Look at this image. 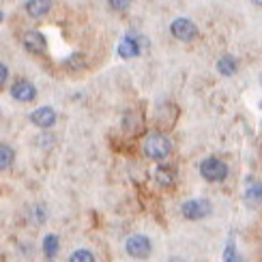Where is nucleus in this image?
Returning a JSON list of instances; mask_svg holds the SVG:
<instances>
[{
	"instance_id": "9b49d317",
	"label": "nucleus",
	"mask_w": 262,
	"mask_h": 262,
	"mask_svg": "<svg viewBox=\"0 0 262 262\" xmlns=\"http://www.w3.org/2000/svg\"><path fill=\"white\" fill-rule=\"evenodd\" d=\"M236 58L230 56V54H226V56H222L220 60H217V71H220L222 75H232L236 71Z\"/></svg>"
},
{
	"instance_id": "4468645a",
	"label": "nucleus",
	"mask_w": 262,
	"mask_h": 262,
	"mask_svg": "<svg viewBox=\"0 0 262 262\" xmlns=\"http://www.w3.org/2000/svg\"><path fill=\"white\" fill-rule=\"evenodd\" d=\"M43 252H46L48 258H54L58 254V236H54V234H48L46 236V241H43Z\"/></svg>"
},
{
	"instance_id": "4be33fe9",
	"label": "nucleus",
	"mask_w": 262,
	"mask_h": 262,
	"mask_svg": "<svg viewBox=\"0 0 262 262\" xmlns=\"http://www.w3.org/2000/svg\"><path fill=\"white\" fill-rule=\"evenodd\" d=\"M254 5H258V7H262V0H252Z\"/></svg>"
},
{
	"instance_id": "f03ea898",
	"label": "nucleus",
	"mask_w": 262,
	"mask_h": 262,
	"mask_svg": "<svg viewBox=\"0 0 262 262\" xmlns=\"http://www.w3.org/2000/svg\"><path fill=\"white\" fill-rule=\"evenodd\" d=\"M200 174L209 183H220V181H224L228 177V166H226L222 159L209 157V159H204L200 163Z\"/></svg>"
},
{
	"instance_id": "6e6552de",
	"label": "nucleus",
	"mask_w": 262,
	"mask_h": 262,
	"mask_svg": "<svg viewBox=\"0 0 262 262\" xmlns=\"http://www.w3.org/2000/svg\"><path fill=\"white\" fill-rule=\"evenodd\" d=\"M24 46H26V50L32 52V54H43V52H46V48H48V43H46V37H43L41 32L32 30V32H26Z\"/></svg>"
},
{
	"instance_id": "aec40b11",
	"label": "nucleus",
	"mask_w": 262,
	"mask_h": 262,
	"mask_svg": "<svg viewBox=\"0 0 262 262\" xmlns=\"http://www.w3.org/2000/svg\"><path fill=\"white\" fill-rule=\"evenodd\" d=\"M7 78H9V71H7V67L3 62H0V86H3L5 82H7Z\"/></svg>"
},
{
	"instance_id": "f257e3e1",
	"label": "nucleus",
	"mask_w": 262,
	"mask_h": 262,
	"mask_svg": "<svg viewBox=\"0 0 262 262\" xmlns=\"http://www.w3.org/2000/svg\"><path fill=\"white\" fill-rule=\"evenodd\" d=\"M170 150H172V142L166 136H161V134H152L144 142V155L148 159L163 161V159L170 155Z\"/></svg>"
},
{
	"instance_id": "f8f14e48",
	"label": "nucleus",
	"mask_w": 262,
	"mask_h": 262,
	"mask_svg": "<svg viewBox=\"0 0 262 262\" xmlns=\"http://www.w3.org/2000/svg\"><path fill=\"white\" fill-rule=\"evenodd\" d=\"M15 159V152L9 144H0V170H7Z\"/></svg>"
},
{
	"instance_id": "0eeeda50",
	"label": "nucleus",
	"mask_w": 262,
	"mask_h": 262,
	"mask_svg": "<svg viewBox=\"0 0 262 262\" xmlns=\"http://www.w3.org/2000/svg\"><path fill=\"white\" fill-rule=\"evenodd\" d=\"M11 95H13V99H17V101H32L37 91L28 80H17L13 84V89H11Z\"/></svg>"
},
{
	"instance_id": "ddd939ff",
	"label": "nucleus",
	"mask_w": 262,
	"mask_h": 262,
	"mask_svg": "<svg viewBox=\"0 0 262 262\" xmlns=\"http://www.w3.org/2000/svg\"><path fill=\"white\" fill-rule=\"evenodd\" d=\"M155 179H157L159 185L168 187V185L174 183V170H172V168H166V166H161V168H157V172H155Z\"/></svg>"
},
{
	"instance_id": "1a4fd4ad",
	"label": "nucleus",
	"mask_w": 262,
	"mask_h": 262,
	"mask_svg": "<svg viewBox=\"0 0 262 262\" xmlns=\"http://www.w3.org/2000/svg\"><path fill=\"white\" fill-rule=\"evenodd\" d=\"M28 13L32 17H43V15H48L50 13V9H52V0H28Z\"/></svg>"
},
{
	"instance_id": "20e7f679",
	"label": "nucleus",
	"mask_w": 262,
	"mask_h": 262,
	"mask_svg": "<svg viewBox=\"0 0 262 262\" xmlns=\"http://www.w3.org/2000/svg\"><path fill=\"white\" fill-rule=\"evenodd\" d=\"M170 30H172V35L177 37L179 41H191V39L198 37V28H195V24L191 19H185V17L174 19Z\"/></svg>"
},
{
	"instance_id": "7ed1b4c3",
	"label": "nucleus",
	"mask_w": 262,
	"mask_h": 262,
	"mask_svg": "<svg viewBox=\"0 0 262 262\" xmlns=\"http://www.w3.org/2000/svg\"><path fill=\"white\" fill-rule=\"evenodd\" d=\"M127 254L136 260H144L150 256V241L144 234H134L127 238Z\"/></svg>"
},
{
	"instance_id": "39448f33",
	"label": "nucleus",
	"mask_w": 262,
	"mask_h": 262,
	"mask_svg": "<svg viewBox=\"0 0 262 262\" xmlns=\"http://www.w3.org/2000/svg\"><path fill=\"white\" fill-rule=\"evenodd\" d=\"M181 211L187 220H202V217L211 213V202L209 200H187L181 206Z\"/></svg>"
},
{
	"instance_id": "9d476101",
	"label": "nucleus",
	"mask_w": 262,
	"mask_h": 262,
	"mask_svg": "<svg viewBox=\"0 0 262 262\" xmlns=\"http://www.w3.org/2000/svg\"><path fill=\"white\" fill-rule=\"evenodd\" d=\"M118 54H121L123 58H134L140 54V48H138V43L134 39H123L121 43H118Z\"/></svg>"
},
{
	"instance_id": "6ab92c4d",
	"label": "nucleus",
	"mask_w": 262,
	"mask_h": 262,
	"mask_svg": "<svg viewBox=\"0 0 262 262\" xmlns=\"http://www.w3.org/2000/svg\"><path fill=\"white\" fill-rule=\"evenodd\" d=\"M80 64H84V56L82 54H73L71 60L67 62V67H80Z\"/></svg>"
},
{
	"instance_id": "5701e85b",
	"label": "nucleus",
	"mask_w": 262,
	"mask_h": 262,
	"mask_svg": "<svg viewBox=\"0 0 262 262\" xmlns=\"http://www.w3.org/2000/svg\"><path fill=\"white\" fill-rule=\"evenodd\" d=\"M0 19H3V13H0Z\"/></svg>"
},
{
	"instance_id": "412c9836",
	"label": "nucleus",
	"mask_w": 262,
	"mask_h": 262,
	"mask_svg": "<svg viewBox=\"0 0 262 262\" xmlns=\"http://www.w3.org/2000/svg\"><path fill=\"white\" fill-rule=\"evenodd\" d=\"M168 262H187V260H183V258H170Z\"/></svg>"
},
{
	"instance_id": "b1692460",
	"label": "nucleus",
	"mask_w": 262,
	"mask_h": 262,
	"mask_svg": "<svg viewBox=\"0 0 262 262\" xmlns=\"http://www.w3.org/2000/svg\"><path fill=\"white\" fill-rule=\"evenodd\" d=\"M260 107H262V101H260Z\"/></svg>"
},
{
	"instance_id": "423d86ee",
	"label": "nucleus",
	"mask_w": 262,
	"mask_h": 262,
	"mask_svg": "<svg viewBox=\"0 0 262 262\" xmlns=\"http://www.w3.org/2000/svg\"><path fill=\"white\" fill-rule=\"evenodd\" d=\"M30 121L35 123L37 127H43V129H48V127H52L54 123H56V112H54L52 107L43 105V107H37V110L30 114Z\"/></svg>"
},
{
	"instance_id": "f3484780",
	"label": "nucleus",
	"mask_w": 262,
	"mask_h": 262,
	"mask_svg": "<svg viewBox=\"0 0 262 262\" xmlns=\"http://www.w3.org/2000/svg\"><path fill=\"white\" fill-rule=\"evenodd\" d=\"M224 262H241V260H238V256L234 254V245H232V243H228V247H226Z\"/></svg>"
},
{
	"instance_id": "a211bd4d",
	"label": "nucleus",
	"mask_w": 262,
	"mask_h": 262,
	"mask_svg": "<svg viewBox=\"0 0 262 262\" xmlns=\"http://www.w3.org/2000/svg\"><path fill=\"white\" fill-rule=\"evenodd\" d=\"M129 5H131V0H110V7L114 11H125Z\"/></svg>"
},
{
	"instance_id": "dca6fc26",
	"label": "nucleus",
	"mask_w": 262,
	"mask_h": 262,
	"mask_svg": "<svg viewBox=\"0 0 262 262\" xmlns=\"http://www.w3.org/2000/svg\"><path fill=\"white\" fill-rule=\"evenodd\" d=\"M69 262H95V256L89 252V249H78V252H73Z\"/></svg>"
},
{
	"instance_id": "2eb2a0df",
	"label": "nucleus",
	"mask_w": 262,
	"mask_h": 262,
	"mask_svg": "<svg viewBox=\"0 0 262 262\" xmlns=\"http://www.w3.org/2000/svg\"><path fill=\"white\" fill-rule=\"evenodd\" d=\"M245 200H247L249 204H260V202H262V183H258V185H254V187L247 189Z\"/></svg>"
}]
</instances>
